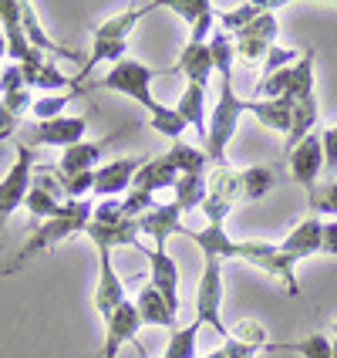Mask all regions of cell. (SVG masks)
<instances>
[{
    "label": "cell",
    "mask_w": 337,
    "mask_h": 358,
    "mask_svg": "<svg viewBox=\"0 0 337 358\" xmlns=\"http://www.w3.org/2000/svg\"><path fill=\"white\" fill-rule=\"evenodd\" d=\"M91 213H95V203H91V199H64V210H61L58 217L44 220L40 227H34L31 237L24 240V247L14 254V260H10L7 267H0V274L24 271V267L34 257H40L44 250H51V247H58L64 240L84 234V227L91 223Z\"/></svg>",
    "instance_id": "1"
},
{
    "label": "cell",
    "mask_w": 337,
    "mask_h": 358,
    "mask_svg": "<svg viewBox=\"0 0 337 358\" xmlns=\"http://www.w3.org/2000/svg\"><path fill=\"white\" fill-rule=\"evenodd\" d=\"M162 3L156 0H149V3H139V7H128V10H121V14H112V17H105L101 24L91 27V55L84 58V68L75 71V88L84 85V78L95 71V64H119L125 58V48H128V34L139 27L142 17H149L152 10H159Z\"/></svg>",
    "instance_id": "2"
},
{
    "label": "cell",
    "mask_w": 337,
    "mask_h": 358,
    "mask_svg": "<svg viewBox=\"0 0 337 358\" xmlns=\"http://www.w3.org/2000/svg\"><path fill=\"white\" fill-rule=\"evenodd\" d=\"M159 75H169V68H149V64H142L135 58H121L119 64H112V71H105L101 78L95 81H84L75 88V95H88V92H119V95H128V99H135L149 112V119H156L162 108H165V101H159L152 95V78H159Z\"/></svg>",
    "instance_id": "3"
},
{
    "label": "cell",
    "mask_w": 337,
    "mask_h": 358,
    "mask_svg": "<svg viewBox=\"0 0 337 358\" xmlns=\"http://www.w3.org/2000/svg\"><path fill=\"white\" fill-rule=\"evenodd\" d=\"M246 108H250V101L239 99L233 81H219V99L213 105V112H209V132H206V142H202L209 166H226V149L237 136V125L246 115Z\"/></svg>",
    "instance_id": "4"
},
{
    "label": "cell",
    "mask_w": 337,
    "mask_h": 358,
    "mask_svg": "<svg viewBox=\"0 0 337 358\" xmlns=\"http://www.w3.org/2000/svg\"><path fill=\"white\" fill-rule=\"evenodd\" d=\"M237 260L257 267L263 274L277 278L290 298H300V284H297V260L287 257L280 250V243H267V240H237Z\"/></svg>",
    "instance_id": "5"
},
{
    "label": "cell",
    "mask_w": 337,
    "mask_h": 358,
    "mask_svg": "<svg viewBox=\"0 0 337 358\" xmlns=\"http://www.w3.org/2000/svg\"><path fill=\"white\" fill-rule=\"evenodd\" d=\"M202 274H199V287H196V321L199 324H209L219 338H230V328L223 324V260L216 257H202Z\"/></svg>",
    "instance_id": "6"
},
{
    "label": "cell",
    "mask_w": 337,
    "mask_h": 358,
    "mask_svg": "<svg viewBox=\"0 0 337 358\" xmlns=\"http://www.w3.org/2000/svg\"><path fill=\"white\" fill-rule=\"evenodd\" d=\"M31 182H34V149L27 142H17V159L0 179V227L14 217V210L24 206Z\"/></svg>",
    "instance_id": "7"
},
{
    "label": "cell",
    "mask_w": 337,
    "mask_h": 358,
    "mask_svg": "<svg viewBox=\"0 0 337 358\" xmlns=\"http://www.w3.org/2000/svg\"><path fill=\"white\" fill-rule=\"evenodd\" d=\"M95 250H98V280H95V298L91 301H95L98 318L108 321L128 301V291H125V280H121V274L115 271V260H112L115 250H108V247H95Z\"/></svg>",
    "instance_id": "8"
},
{
    "label": "cell",
    "mask_w": 337,
    "mask_h": 358,
    "mask_svg": "<svg viewBox=\"0 0 337 358\" xmlns=\"http://www.w3.org/2000/svg\"><path fill=\"white\" fill-rule=\"evenodd\" d=\"M274 41H277V14L267 10L263 17H257L253 24H246L243 31L233 34V48H237V58H243L246 64H257L267 58Z\"/></svg>",
    "instance_id": "9"
},
{
    "label": "cell",
    "mask_w": 337,
    "mask_h": 358,
    "mask_svg": "<svg viewBox=\"0 0 337 358\" xmlns=\"http://www.w3.org/2000/svg\"><path fill=\"white\" fill-rule=\"evenodd\" d=\"M287 166H290V176L297 179L300 186L307 189V196L317 189V176L324 173V145H320V132L307 136V139L294 145L287 152Z\"/></svg>",
    "instance_id": "10"
},
{
    "label": "cell",
    "mask_w": 337,
    "mask_h": 358,
    "mask_svg": "<svg viewBox=\"0 0 337 358\" xmlns=\"http://www.w3.org/2000/svg\"><path fill=\"white\" fill-rule=\"evenodd\" d=\"M84 237L91 240L95 247H108V250H115V247H135L145 257L152 254V247L142 243L139 220H119V223H98V220H91L84 227Z\"/></svg>",
    "instance_id": "11"
},
{
    "label": "cell",
    "mask_w": 337,
    "mask_h": 358,
    "mask_svg": "<svg viewBox=\"0 0 337 358\" xmlns=\"http://www.w3.org/2000/svg\"><path fill=\"white\" fill-rule=\"evenodd\" d=\"M149 159H135V156H125V159H115V162H105L95 169V189L91 196L98 199H115V196H125L132 189V179L139 173L142 166Z\"/></svg>",
    "instance_id": "12"
},
{
    "label": "cell",
    "mask_w": 337,
    "mask_h": 358,
    "mask_svg": "<svg viewBox=\"0 0 337 358\" xmlns=\"http://www.w3.org/2000/svg\"><path fill=\"white\" fill-rule=\"evenodd\" d=\"M88 132V115H58L51 122H38L31 145H54V149H71L84 142Z\"/></svg>",
    "instance_id": "13"
},
{
    "label": "cell",
    "mask_w": 337,
    "mask_h": 358,
    "mask_svg": "<svg viewBox=\"0 0 337 358\" xmlns=\"http://www.w3.org/2000/svg\"><path fill=\"white\" fill-rule=\"evenodd\" d=\"M139 328H142V318H139V311H135V301H125L119 311L105 321V348H101V358H119L125 341L139 338ZM135 345H139V341H135ZM139 352H142V345H139ZM142 355H145V352H142Z\"/></svg>",
    "instance_id": "14"
},
{
    "label": "cell",
    "mask_w": 337,
    "mask_h": 358,
    "mask_svg": "<svg viewBox=\"0 0 337 358\" xmlns=\"http://www.w3.org/2000/svg\"><path fill=\"white\" fill-rule=\"evenodd\" d=\"M320 243H324V220L314 217V213H307V217L300 220L297 227L283 237V243H280V250L287 254V257H294L300 264V260L314 257V254H320Z\"/></svg>",
    "instance_id": "15"
},
{
    "label": "cell",
    "mask_w": 337,
    "mask_h": 358,
    "mask_svg": "<svg viewBox=\"0 0 337 358\" xmlns=\"http://www.w3.org/2000/svg\"><path fill=\"white\" fill-rule=\"evenodd\" d=\"M149 267H152V287L159 291L165 304L172 308L179 315V308H182V301H179V284H182V274H179L176 260L169 257V250L165 247H152V254H149Z\"/></svg>",
    "instance_id": "16"
},
{
    "label": "cell",
    "mask_w": 337,
    "mask_h": 358,
    "mask_svg": "<svg viewBox=\"0 0 337 358\" xmlns=\"http://www.w3.org/2000/svg\"><path fill=\"white\" fill-rule=\"evenodd\" d=\"M169 71H176V75H186V85H202V88H209V78L216 75V68H213V55H209V44H186L182 48V55L179 61L169 68Z\"/></svg>",
    "instance_id": "17"
},
{
    "label": "cell",
    "mask_w": 337,
    "mask_h": 358,
    "mask_svg": "<svg viewBox=\"0 0 337 358\" xmlns=\"http://www.w3.org/2000/svg\"><path fill=\"white\" fill-rule=\"evenodd\" d=\"M115 139H119V136H108V139H98V142H78V145H71V149H64V152H61V162L54 166V169H58L61 176L91 173V169L98 166L101 152H105Z\"/></svg>",
    "instance_id": "18"
},
{
    "label": "cell",
    "mask_w": 337,
    "mask_h": 358,
    "mask_svg": "<svg viewBox=\"0 0 337 358\" xmlns=\"http://www.w3.org/2000/svg\"><path fill=\"white\" fill-rule=\"evenodd\" d=\"M182 217H186V213L179 210L172 199H169V203H159L152 213H145V217L139 220V227H142V234H149V237H152V247H165L169 237L179 234Z\"/></svg>",
    "instance_id": "19"
},
{
    "label": "cell",
    "mask_w": 337,
    "mask_h": 358,
    "mask_svg": "<svg viewBox=\"0 0 337 358\" xmlns=\"http://www.w3.org/2000/svg\"><path fill=\"white\" fill-rule=\"evenodd\" d=\"M20 27H24V34L31 41V48H38L40 55H58V58H68V61H81V68H84V58L75 48H61V44H54L47 38V31L40 27V17L34 14V7L24 3V0H20Z\"/></svg>",
    "instance_id": "20"
},
{
    "label": "cell",
    "mask_w": 337,
    "mask_h": 358,
    "mask_svg": "<svg viewBox=\"0 0 337 358\" xmlns=\"http://www.w3.org/2000/svg\"><path fill=\"white\" fill-rule=\"evenodd\" d=\"M246 115H257L260 125H267L270 132H280L287 139L290 132V122H294V101L287 99H253Z\"/></svg>",
    "instance_id": "21"
},
{
    "label": "cell",
    "mask_w": 337,
    "mask_h": 358,
    "mask_svg": "<svg viewBox=\"0 0 337 358\" xmlns=\"http://www.w3.org/2000/svg\"><path fill=\"white\" fill-rule=\"evenodd\" d=\"M135 311H139L142 324H156V328H165V331H176V311L165 304L159 291L152 284H145L139 294H135Z\"/></svg>",
    "instance_id": "22"
},
{
    "label": "cell",
    "mask_w": 337,
    "mask_h": 358,
    "mask_svg": "<svg viewBox=\"0 0 337 358\" xmlns=\"http://www.w3.org/2000/svg\"><path fill=\"white\" fill-rule=\"evenodd\" d=\"M176 182H179V173L172 169V162L165 159V156H156V159H149L139 173H135L132 189H142V193L159 196L162 189H176Z\"/></svg>",
    "instance_id": "23"
},
{
    "label": "cell",
    "mask_w": 337,
    "mask_h": 358,
    "mask_svg": "<svg viewBox=\"0 0 337 358\" xmlns=\"http://www.w3.org/2000/svg\"><path fill=\"white\" fill-rule=\"evenodd\" d=\"M176 112L186 119L189 129H196L199 142H206V132H209V112H206V88L202 85H186L182 99H179Z\"/></svg>",
    "instance_id": "24"
},
{
    "label": "cell",
    "mask_w": 337,
    "mask_h": 358,
    "mask_svg": "<svg viewBox=\"0 0 337 358\" xmlns=\"http://www.w3.org/2000/svg\"><path fill=\"white\" fill-rule=\"evenodd\" d=\"M314 125H317V99L310 95V99H304V101H294V122H290V132H287L283 149L290 152V149L300 145L307 136H314V132H317Z\"/></svg>",
    "instance_id": "25"
},
{
    "label": "cell",
    "mask_w": 337,
    "mask_h": 358,
    "mask_svg": "<svg viewBox=\"0 0 337 358\" xmlns=\"http://www.w3.org/2000/svg\"><path fill=\"white\" fill-rule=\"evenodd\" d=\"M237 186H239V203H257L260 196L270 193V186H274V169H270V166L237 169Z\"/></svg>",
    "instance_id": "26"
},
{
    "label": "cell",
    "mask_w": 337,
    "mask_h": 358,
    "mask_svg": "<svg viewBox=\"0 0 337 358\" xmlns=\"http://www.w3.org/2000/svg\"><path fill=\"white\" fill-rule=\"evenodd\" d=\"M209 193V173H193V176H179L176 189H172V203H176L182 213L199 210L202 199Z\"/></svg>",
    "instance_id": "27"
},
{
    "label": "cell",
    "mask_w": 337,
    "mask_h": 358,
    "mask_svg": "<svg viewBox=\"0 0 337 358\" xmlns=\"http://www.w3.org/2000/svg\"><path fill=\"white\" fill-rule=\"evenodd\" d=\"M263 352H294L300 358H331L334 341L327 338V335H304L297 341H267Z\"/></svg>",
    "instance_id": "28"
},
{
    "label": "cell",
    "mask_w": 337,
    "mask_h": 358,
    "mask_svg": "<svg viewBox=\"0 0 337 358\" xmlns=\"http://www.w3.org/2000/svg\"><path fill=\"white\" fill-rule=\"evenodd\" d=\"M165 159L172 162L179 176H193V173H209V156L206 149L186 145V142H172V149L165 152Z\"/></svg>",
    "instance_id": "29"
},
{
    "label": "cell",
    "mask_w": 337,
    "mask_h": 358,
    "mask_svg": "<svg viewBox=\"0 0 337 358\" xmlns=\"http://www.w3.org/2000/svg\"><path fill=\"white\" fill-rule=\"evenodd\" d=\"M209 55H213V68H216L219 81H233V61H237L233 34H226L223 27L213 31V38H209Z\"/></svg>",
    "instance_id": "30"
},
{
    "label": "cell",
    "mask_w": 337,
    "mask_h": 358,
    "mask_svg": "<svg viewBox=\"0 0 337 358\" xmlns=\"http://www.w3.org/2000/svg\"><path fill=\"white\" fill-rule=\"evenodd\" d=\"M199 324L196 318L189 324H182L176 331H169V341H165V355L162 358H199L196 348H199Z\"/></svg>",
    "instance_id": "31"
},
{
    "label": "cell",
    "mask_w": 337,
    "mask_h": 358,
    "mask_svg": "<svg viewBox=\"0 0 337 358\" xmlns=\"http://www.w3.org/2000/svg\"><path fill=\"white\" fill-rule=\"evenodd\" d=\"M267 10H277V3H239V7L223 10L216 20L223 24V31H226V34H237V31H243L246 24H253L257 17H263Z\"/></svg>",
    "instance_id": "32"
},
{
    "label": "cell",
    "mask_w": 337,
    "mask_h": 358,
    "mask_svg": "<svg viewBox=\"0 0 337 358\" xmlns=\"http://www.w3.org/2000/svg\"><path fill=\"white\" fill-rule=\"evenodd\" d=\"M78 95H75V88L71 92H61V95H44V99H34V105H31V115L38 122H51L58 119V115H64V108H68V101H75Z\"/></svg>",
    "instance_id": "33"
},
{
    "label": "cell",
    "mask_w": 337,
    "mask_h": 358,
    "mask_svg": "<svg viewBox=\"0 0 337 358\" xmlns=\"http://www.w3.org/2000/svg\"><path fill=\"white\" fill-rule=\"evenodd\" d=\"M307 206L314 217H331L337 220V182H327V186H317L310 196H307Z\"/></svg>",
    "instance_id": "34"
},
{
    "label": "cell",
    "mask_w": 337,
    "mask_h": 358,
    "mask_svg": "<svg viewBox=\"0 0 337 358\" xmlns=\"http://www.w3.org/2000/svg\"><path fill=\"white\" fill-rule=\"evenodd\" d=\"M162 7H169L172 14H179V17H186L189 27L199 24L209 10H216V3H209V0H169V3H162Z\"/></svg>",
    "instance_id": "35"
},
{
    "label": "cell",
    "mask_w": 337,
    "mask_h": 358,
    "mask_svg": "<svg viewBox=\"0 0 337 358\" xmlns=\"http://www.w3.org/2000/svg\"><path fill=\"white\" fill-rule=\"evenodd\" d=\"M230 338H237L243 341V345H253V348H267V331H263V324H257L253 318H243L237 321L233 328H230Z\"/></svg>",
    "instance_id": "36"
},
{
    "label": "cell",
    "mask_w": 337,
    "mask_h": 358,
    "mask_svg": "<svg viewBox=\"0 0 337 358\" xmlns=\"http://www.w3.org/2000/svg\"><path fill=\"white\" fill-rule=\"evenodd\" d=\"M300 55H304V51H294V48H280V44H274V48L267 51V58H263V75H274V71H280V68L297 64Z\"/></svg>",
    "instance_id": "37"
},
{
    "label": "cell",
    "mask_w": 337,
    "mask_h": 358,
    "mask_svg": "<svg viewBox=\"0 0 337 358\" xmlns=\"http://www.w3.org/2000/svg\"><path fill=\"white\" fill-rule=\"evenodd\" d=\"M257 352L260 348H253V345H243V341H237V338H226L216 352H209V355H202V358H257Z\"/></svg>",
    "instance_id": "38"
},
{
    "label": "cell",
    "mask_w": 337,
    "mask_h": 358,
    "mask_svg": "<svg viewBox=\"0 0 337 358\" xmlns=\"http://www.w3.org/2000/svg\"><path fill=\"white\" fill-rule=\"evenodd\" d=\"M20 88H27V81H24V68L10 61V64L0 71V95H10V92H20Z\"/></svg>",
    "instance_id": "39"
},
{
    "label": "cell",
    "mask_w": 337,
    "mask_h": 358,
    "mask_svg": "<svg viewBox=\"0 0 337 358\" xmlns=\"http://www.w3.org/2000/svg\"><path fill=\"white\" fill-rule=\"evenodd\" d=\"M320 145H324V169L334 173L337 169V122L320 132Z\"/></svg>",
    "instance_id": "40"
},
{
    "label": "cell",
    "mask_w": 337,
    "mask_h": 358,
    "mask_svg": "<svg viewBox=\"0 0 337 358\" xmlns=\"http://www.w3.org/2000/svg\"><path fill=\"white\" fill-rule=\"evenodd\" d=\"M320 254L337 257V220H324V243H320Z\"/></svg>",
    "instance_id": "41"
},
{
    "label": "cell",
    "mask_w": 337,
    "mask_h": 358,
    "mask_svg": "<svg viewBox=\"0 0 337 358\" xmlns=\"http://www.w3.org/2000/svg\"><path fill=\"white\" fill-rule=\"evenodd\" d=\"M17 125H20V119H14V115L7 112V105L0 101V142H3V139H10V136L17 132Z\"/></svg>",
    "instance_id": "42"
},
{
    "label": "cell",
    "mask_w": 337,
    "mask_h": 358,
    "mask_svg": "<svg viewBox=\"0 0 337 358\" xmlns=\"http://www.w3.org/2000/svg\"><path fill=\"white\" fill-rule=\"evenodd\" d=\"M0 58H7V38H3V31H0Z\"/></svg>",
    "instance_id": "43"
},
{
    "label": "cell",
    "mask_w": 337,
    "mask_h": 358,
    "mask_svg": "<svg viewBox=\"0 0 337 358\" xmlns=\"http://www.w3.org/2000/svg\"><path fill=\"white\" fill-rule=\"evenodd\" d=\"M331 331H334V338H337V321H334V324H331Z\"/></svg>",
    "instance_id": "44"
},
{
    "label": "cell",
    "mask_w": 337,
    "mask_h": 358,
    "mask_svg": "<svg viewBox=\"0 0 337 358\" xmlns=\"http://www.w3.org/2000/svg\"><path fill=\"white\" fill-rule=\"evenodd\" d=\"M331 358H337V341H334V352H331Z\"/></svg>",
    "instance_id": "45"
},
{
    "label": "cell",
    "mask_w": 337,
    "mask_h": 358,
    "mask_svg": "<svg viewBox=\"0 0 337 358\" xmlns=\"http://www.w3.org/2000/svg\"><path fill=\"white\" fill-rule=\"evenodd\" d=\"M0 31H3V24H0Z\"/></svg>",
    "instance_id": "46"
}]
</instances>
